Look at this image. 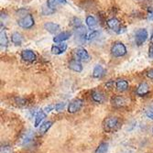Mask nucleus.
<instances>
[{
	"instance_id": "nucleus-1",
	"label": "nucleus",
	"mask_w": 153,
	"mask_h": 153,
	"mask_svg": "<svg viewBox=\"0 0 153 153\" xmlns=\"http://www.w3.org/2000/svg\"><path fill=\"white\" fill-rule=\"evenodd\" d=\"M103 127L105 132L113 133V132L117 131L121 128V121L118 117H110L104 121Z\"/></svg>"
},
{
	"instance_id": "nucleus-2",
	"label": "nucleus",
	"mask_w": 153,
	"mask_h": 153,
	"mask_svg": "<svg viewBox=\"0 0 153 153\" xmlns=\"http://www.w3.org/2000/svg\"><path fill=\"white\" fill-rule=\"evenodd\" d=\"M127 47L122 42H116L111 48V54L116 58L123 57L127 54Z\"/></svg>"
},
{
	"instance_id": "nucleus-3",
	"label": "nucleus",
	"mask_w": 153,
	"mask_h": 153,
	"mask_svg": "<svg viewBox=\"0 0 153 153\" xmlns=\"http://www.w3.org/2000/svg\"><path fill=\"white\" fill-rule=\"evenodd\" d=\"M74 39L77 43L82 45L85 43L86 40V29L83 26L77 27L74 29Z\"/></svg>"
},
{
	"instance_id": "nucleus-4",
	"label": "nucleus",
	"mask_w": 153,
	"mask_h": 153,
	"mask_svg": "<svg viewBox=\"0 0 153 153\" xmlns=\"http://www.w3.org/2000/svg\"><path fill=\"white\" fill-rule=\"evenodd\" d=\"M35 24V20L32 15L30 14H27V15H25L23 18H21L20 19L18 20V25L22 27V29H26V30H30L34 26Z\"/></svg>"
},
{
	"instance_id": "nucleus-5",
	"label": "nucleus",
	"mask_w": 153,
	"mask_h": 153,
	"mask_svg": "<svg viewBox=\"0 0 153 153\" xmlns=\"http://www.w3.org/2000/svg\"><path fill=\"white\" fill-rule=\"evenodd\" d=\"M149 38V32L146 29L137 30L135 34V42L137 46H141Z\"/></svg>"
},
{
	"instance_id": "nucleus-6",
	"label": "nucleus",
	"mask_w": 153,
	"mask_h": 153,
	"mask_svg": "<svg viewBox=\"0 0 153 153\" xmlns=\"http://www.w3.org/2000/svg\"><path fill=\"white\" fill-rule=\"evenodd\" d=\"M106 25L109 29H111L112 30H115L117 33L120 34L122 33L124 30H125V27H123L121 25H120V22L116 18H112V19H109L107 21H106Z\"/></svg>"
},
{
	"instance_id": "nucleus-7",
	"label": "nucleus",
	"mask_w": 153,
	"mask_h": 153,
	"mask_svg": "<svg viewBox=\"0 0 153 153\" xmlns=\"http://www.w3.org/2000/svg\"><path fill=\"white\" fill-rule=\"evenodd\" d=\"M83 106V101L82 99H74L68 105V112L70 114H75L82 109Z\"/></svg>"
},
{
	"instance_id": "nucleus-8",
	"label": "nucleus",
	"mask_w": 153,
	"mask_h": 153,
	"mask_svg": "<svg viewBox=\"0 0 153 153\" xmlns=\"http://www.w3.org/2000/svg\"><path fill=\"white\" fill-rule=\"evenodd\" d=\"M74 54H75V56L78 58V60H80V61H85V62H87L90 59L89 53H88V51L85 48L80 47V48L75 49Z\"/></svg>"
},
{
	"instance_id": "nucleus-9",
	"label": "nucleus",
	"mask_w": 153,
	"mask_h": 153,
	"mask_svg": "<svg viewBox=\"0 0 153 153\" xmlns=\"http://www.w3.org/2000/svg\"><path fill=\"white\" fill-rule=\"evenodd\" d=\"M21 58L26 62H34L37 59V55L31 50H23L21 51Z\"/></svg>"
},
{
	"instance_id": "nucleus-10",
	"label": "nucleus",
	"mask_w": 153,
	"mask_h": 153,
	"mask_svg": "<svg viewBox=\"0 0 153 153\" xmlns=\"http://www.w3.org/2000/svg\"><path fill=\"white\" fill-rule=\"evenodd\" d=\"M127 103H128V100L121 95L114 96L112 97V99H111V104L115 107H123L127 105Z\"/></svg>"
},
{
	"instance_id": "nucleus-11",
	"label": "nucleus",
	"mask_w": 153,
	"mask_h": 153,
	"mask_svg": "<svg viewBox=\"0 0 153 153\" xmlns=\"http://www.w3.org/2000/svg\"><path fill=\"white\" fill-rule=\"evenodd\" d=\"M71 36H72V33L70 31H62L53 38V41L55 43H61V42H63V41L69 39Z\"/></svg>"
},
{
	"instance_id": "nucleus-12",
	"label": "nucleus",
	"mask_w": 153,
	"mask_h": 153,
	"mask_svg": "<svg viewBox=\"0 0 153 153\" xmlns=\"http://www.w3.org/2000/svg\"><path fill=\"white\" fill-rule=\"evenodd\" d=\"M91 97H92V100L97 104H102L105 102V94L101 92V91H93L92 92V94H91Z\"/></svg>"
},
{
	"instance_id": "nucleus-13",
	"label": "nucleus",
	"mask_w": 153,
	"mask_h": 153,
	"mask_svg": "<svg viewBox=\"0 0 153 153\" xmlns=\"http://www.w3.org/2000/svg\"><path fill=\"white\" fill-rule=\"evenodd\" d=\"M149 93V86L147 82H141L136 90V94L138 96H145Z\"/></svg>"
},
{
	"instance_id": "nucleus-14",
	"label": "nucleus",
	"mask_w": 153,
	"mask_h": 153,
	"mask_svg": "<svg viewBox=\"0 0 153 153\" xmlns=\"http://www.w3.org/2000/svg\"><path fill=\"white\" fill-rule=\"evenodd\" d=\"M69 68L75 73H81L82 71V63L79 62V60H76V59H73L69 62Z\"/></svg>"
},
{
	"instance_id": "nucleus-15",
	"label": "nucleus",
	"mask_w": 153,
	"mask_h": 153,
	"mask_svg": "<svg viewBox=\"0 0 153 153\" xmlns=\"http://www.w3.org/2000/svg\"><path fill=\"white\" fill-rule=\"evenodd\" d=\"M43 27L48 32H50L51 34H54L60 30V25L57 23H54V22H46Z\"/></svg>"
},
{
	"instance_id": "nucleus-16",
	"label": "nucleus",
	"mask_w": 153,
	"mask_h": 153,
	"mask_svg": "<svg viewBox=\"0 0 153 153\" xmlns=\"http://www.w3.org/2000/svg\"><path fill=\"white\" fill-rule=\"evenodd\" d=\"M105 74V70L102 65H95L93 71V77L95 79H100Z\"/></svg>"
},
{
	"instance_id": "nucleus-17",
	"label": "nucleus",
	"mask_w": 153,
	"mask_h": 153,
	"mask_svg": "<svg viewBox=\"0 0 153 153\" xmlns=\"http://www.w3.org/2000/svg\"><path fill=\"white\" fill-rule=\"evenodd\" d=\"M34 138V134L31 131L29 132H26L22 137H21V140H20V145L21 146H26L27 144H30Z\"/></svg>"
},
{
	"instance_id": "nucleus-18",
	"label": "nucleus",
	"mask_w": 153,
	"mask_h": 153,
	"mask_svg": "<svg viewBox=\"0 0 153 153\" xmlns=\"http://www.w3.org/2000/svg\"><path fill=\"white\" fill-rule=\"evenodd\" d=\"M116 88L119 92H125L128 89V82L127 80L124 79H118L116 82Z\"/></svg>"
},
{
	"instance_id": "nucleus-19",
	"label": "nucleus",
	"mask_w": 153,
	"mask_h": 153,
	"mask_svg": "<svg viewBox=\"0 0 153 153\" xmlns=\"http://www.w3.org/2000/svg\"><path fill=\"white\" fill-rule=\"evenodd\" d=\"M61 43H62V44H60V45H53V46L51 47V52H52L53 54H55V55H59V54L63 53V52L66 51V49H67V44L62 43V42H61Z\"/></svg>"
},
{
	"instance_id": "nucleus-20",
	"label": "nucleus",
	"mask_w": 153,
	"mask_h": 153,
	"mask_svg": "<svg viewBox=\"0 0 153 153\" xmlns=\"http://www.w3.org/2000/svg\"><path fill=\"white\" fill-rule=\"evenodd\" d=\"M22 40H23V39H22V36H21L20 33H19V32L12 33V35H11V41H12L13 44H15L17 46H19L22 43Z\"/></svg>"
},
{
	"instance_id": "nucleus-21",
	"label": "nucleus",
	"mask_w": 153,
	"mask_h": 153,
	"mask_svg": "<svg viewBox=\"0 0 153 153\" xmlns=\"http://www.w3.org/2000/svg\"><path fill=\"white\" fill-rule=\"evenodd\" d=\"M51 126H52L51 121H46L43 124H41L40 127H39V134L44 135L46 132H48V130L51 128Z\"/></svg>"
},
{
	"instance_id": "nucleus-22",
	"label": "nucleus",
	"mask_w": 153,
	"mask_h": 153,
	"mask_svg": "<svg viewBox=\"0 0 153 153\" xmlns=\"http://www.w3.org/2000/svg\"><path fill=\"white\" fill-rule=\"evenodd\" d=\"M46 117V113L44 112L43 110H40L37 113L36 115V117H35V127H39V124L43 121V119Z\"/></svg>"
},
{
	"instance_id": "nucleus-23",
	"label": "nucleus",
	"mask_w": 153,
	"mask_h": 153,
	"mask_svg": "<svg viewBox=\"0 0 153 153\" xmlns=\"http://www.w3.org/2000/svg\"><path fill=\"white\" fill-rule=\"evenodd\" d=\"M0 44H1V48H6L8 44L7 35L5 30H1L0 33Z\"/></svg>"
},
{
	"instance_id": "nucleus-24",
	"label": "nucleus",
	"mask_w": 153,
	"mask_h": 153,
	"mask_svg": "<svg viewBox=\"0 0 153 153\" xmlns=\"http://www.w3.org/2000/svg\"><path fill=\"white\" fill-rule=\"evenodd\" d=\"M85 23H86V25H87V27H89V29H94V27L97 24V21H96V19H95L94 17H93V16H87L86 17V19H85Z\"/></svg>"
},
{
	"instance_id": "nucleus-25",
	"label": "nucleus",
	"mask_w": 153,
	"mask_h": 153,
	"mask_svg": "<svg viewBox=\"0 0 153 153\" xmlns=\"http://www.w3.org/2000/svg\"><path fill=\"white\" fill-rule=\"evenodd\" d=\"M107 149H108V144L105 142H102L98 147H97L94 153H105L107 151Z\"/></svg>"
},
{
	"instance_id": "nucleus-26",
	"label": "nucleus",
	"mask_w": 153,
	"mask_h": 153,
	"mask_svg": "<svg viewBox=\"0 0 153 153\" xmlns=\"http://www.w3.org/2000/svg\"><path fill=\"white\" fill-rule=\"evenodd\" d=\"M58 0H47V6L50 7V8H51V9H53V10H55L57 8V7H58Z\"/></svg>"
},
{
	"instance_id": "nucleus-27",
	"label": "nucleus",
	"mask_w": 153,
	"mask_h": 153,
	"mask_svg": "<svg viewBox=\"0 0 153 153\" xmlns=\"http://www.w3.org/2000/svg\"><path fill=\"white\" fill-rule=\"evenodd\" d=\"M0 153H15V152H14L13 149L10 146L4 145V146H1V149H0Z\"/></svg>"
},
{
	"instance_id": "nucleus-28",
	"label": "nucleus",
	"mask_w": 153,
	"mask_h": 153,
	"mask_svg": "<svg viewBox=\"0 0 153 153\" xmlns=\"http://www.w3.org/2000/svg\"><path fill=\"white\" fill-rule=\"evenodd\" d=\"M41 12L44 16H49V15H51V14L54 13V10L50 8L48 6L47 7H42V9H41Z\"/></svg>"
},
{
	"instance_id": "nucleus-29",
	"label": "nucleus",
	"mask_w": 153,
	"mask_h": 153,
	"mask_svg": "<svg viewBox=\"0 0 153 153\" xmlns=\"http://www.w3.org/2000/svg\"><path fill=\"white\" fill-rule=\"evenodd\" d=\"M99 35H100V32L98 31V30H94V31H92L91 33H90V35L87 37V39L88 40H94L95 39H97L99 37Z\"/></svg>"
},
{
	"instance_id": "nucleus-30",
	"label": "nucleus",
	"mask_w": 153,
	"mask_h": 153,
	"mask_svg": "<svg viewBox=\"0 0 153 153\" xmlns=\"http://www.w3.org/2000/svg\"><path fill=\"white\" fill-rule=\"evenodd\" d=\"M71 25L74 26V27H80V26H82V20H81L79 18L74 17V18H73L72 20H71Z\"/></svg>"
},
{
	"instance_id": "nucleus-31",
	"label": "nucleus",
	"mask_w": 153,
	"mask_h": 153,
	"mask_svg": "<svg viewBox=\"0 0 153 153\" xmlns=\"http://www.w3.org/2000/svg\"><path fill=\"white\" fill-rule=\"evenodd\" d=\"M64 106H65V103H58L55 105L54 108L56 111H58V112H61V111L64 108Z\"/></svg>"
},
{
	"instance_id": "nucleus-32",
	"label": "nucleus",
	"mask_w": 153,
	"mask_h": 153,
	"mask_svg": "<svg viewBox=\"0 0 153 153\" xmlns=\"http://www.w3.org/2000/svg\"><path fill=\"white\" fill-rule=\"evenodd\" d=\"M16 101L18 104L19 105H26L27 104V100L25 98H22V97H17L16 98Z\"/></svg>"
},
{
	"instance_id": "nucleus-33",
	"label": "nucleus",
	"mask_w": 153,
	"mask_h": 153,
	"mask_svg": "<svg viewBox=\"0 0 153 153\" xmlns=\"http://www.w3.org/2000/svg\"><path fill=\"white\" fill-rule=\"evenodd\" d=\"M146 115H147V117H148L149 118L153 119V110H152L151 108L148 109V110L146 111Z\"/></svg>"
},
{
	"instance_id": "nucleus-34",
	"label": "nucleus",
	"mask_w": 153,
	"mask_h": 153,
	"mask_svg": "<svg viewBox=\"0 0 153 153\" xmlns=\"http://www.w3.org/2000/svg\"><path fill=\"white\" fill-rule=\"evenodd\" d=\"M147 77L150 80H153V69H150V70H149L146 74Z\"/></svg>"
},
{
	"instance_id": "nucleus-35",
	"label": "nucleus",
	"mask_w": 153,
	"mask_h": 153,
	"mask_svg": "<svg viewBox=\"0 0 153 153\" xmlns=\"http://www.w3.org/2000/svg\"><path fill=\"white\" fill-rule=\"evenodd\" d=\"M149 58L153 59V44L149 49Z\"/></svg>"
},
{
	"instance_id": "nucleus-36",
	"label": "nucleus",
	"mask_w": 153,
	"mask_h": 153,
	"mask_svg": "<svg viewBox=\"0 0 153 153\" xmlns=\"http://www.w3.org/2000/svg\"><path fill=\"white\" fill-rule=\"evenodd\" d=\"M148 20H150V21H153V11H151L150 13H149L148 15Z\"/></svg>"
},
{
	"instance_id": "nucleus-37",
	"label": "nucleus",
	"mask_w": 153,
	"mask_h": 153,
	"mask_svg": "<svg viewBox=\"0 0 153 153\" xmlns=\"http://www.w3.org/2000/svg\"><path fill=\"white\" fill-rule=\"evenodd\" d=\"M46 110V112H50V111H51V109H53V106L52 105H50V106H47L46 108H45Z\"/></svg>"
},
{
	"instance_id": "nucleus-38",
	"label": "nucleus",
	"mask_w": 153,
	"mask_h": 153,
	"mask_svg": "<svg viewBox=\"0 0 153 153\" xmlns=\"http://www.w3.org/2000/svg\"><path fill=\"white\" fill-rule=\"evenodd\" d=\"M60 3H62V4H66V0H58Z\"/></svg>"
},
{
	"instance_id": "nucleus-39",
	"label": "nucleus",
	"mask_w": 153,
	"mask_h": 153,
	"mask_svg": "<svg viewBox=\"0 0 153 153\" xmlns=\"http://www.w3.org/2000/svg\"><path fill=\"white\" fill-rule=\"evenodd\" d=\"M151 40L153 41V34H152V38H151Z\"/></svg>"
},
{
	"instance_id": "nucleus-40",
	"label": "nucleus",
	"mask_w": 153,
	"mask_h": 153,
	"mask_svg": "<svg viewBox=\"0 0 153 153\" xmlns=\"http://www.w3.org/2000/svg\"><path fill=\"white\" fill-rule=\"evenodd\" d=\"M151 109H152V110H153V106H152V107H151Z\"/></svg>"
},
{
	"instance_id": "nucleus-41",
	"label": "nucleus",
	"mask_w": 153,
	"mask_h": 153,
	"mask_svg": "<svg viewBox=\"0 0 153 153\" xmlns=\"http://www.w3.org/2000/svg\"><path fill=\"white\" fill-rule=\"evenodd\" d=\"M152 132H153V128H152Z\"/></svg>"
},
{
	"instance_id": "nucleus-42",
	"label": "nucleus",
	"mask_w": 153,
	"mask_h": 153,
	"mask_svg": "<svg viewBox=\"0 0 153 153\" xmlns=\"http://www.w3.org/2000/svg\"><path fill=\"white\" fill-rule=\"evenodd\" d=\"M138 1H140V0H138Z\"/></svg>"
}]
</instances>
